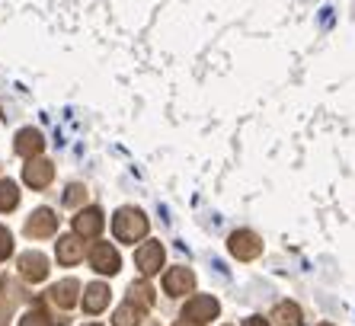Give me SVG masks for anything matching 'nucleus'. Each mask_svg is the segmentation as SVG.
<instances>
[{
    "instance_id": "obj_1",
    "label": "nucleus",
    "mask_w": 355,
    "mask_h": 326,
    "mask_svg": "<svg viewBox=\"0 0 355 326\" xmlns=\"http://www.w3.org/2000/svg\"><path fill=\"white\" fill-rule=\"evenodd\" d=\"M112 234L122 243H135L141 237H148V218L138 212V208H122L112 221Z\"/></svg>"
},
{
    "instance_id": "obj_2",
    "label": "nucleus",
    "mask_w": 355,
    "mask_h": 326,
    "mask_svg": "<svg viewBox=\"0 0 355 326\" xmlns=\"http://www.w3.org/2000/svg\"><path fill=\"white\" fill-rule=\"evenodd\" d=\"M135 262H138L141 275H154V272H160V266H164V246H160L157 240H144V243L138 246V253H135Z\"/></svg>"
},
{
    "instance_id": "obj_3",
    "label": "nucleus",
    "mask_w": 355,
    "mask_h": 326,
    "mask_svg": "<svg viewBox=\"0 0 355 326\" xmlns=\"http://www.w3.org/2000/svg\"><path fill=\"white\" fill-rule=\"evenodd\" d=\"M259 250H263V240L257 234H250V230H237L231 237V253L237 259H253V256H259Z\"/></svg>"
},
{
    "instance_id": "obj_4",
    "label": "nucleus",
    "mask_w": 355,
    "mask_h": 326,
    "mask_svg": "<svg viewBox=\"0 0 355 326\" xmlns=\"http://www.w3.org/2000/svg\"><path fill=\"white\" fill-rule=\"evenodd\" d=\"M51 176H55V166H51L49 160H42V157L29 160L26 163V170H23V180L29 182L33 189H45L51 182Z\"/></svg>"
},
{
    "instance_id": "obj_5",
    "label": "nucleus",
    "mask_w": 355,
    "mask_h": 326,
    "mask_svg": "<svg viewBox=\"0 0 355 326\" xmlns=\"http://www.w3.org/2000/svg\"><path fill=\"white\" fill-rule=\"evenodd\" d=\"M58 230V214L49 212V208H39L33 218L26 221V234L29 237H51Z\"/></svg>"
},
{
    "instance_id": "obj_6",
    "label": "nucleus",
    "mask_w": 355,
    "mask_h": 326,
    "mask_svg": "<svg viewBox=\"0 0 355 326\" xmlns=\"http://www.w3.org/2000/svg\"><path fill=\"white\" fill-rule=\"evenodd\" d=\"M90 266L103 275H112V272H119V253L109 243H96L90 250Z\"/></svg>"
},
{
    "instance_id": "obj_7",
    "label": "nucleus",
    "mask_w": 355,
    "mask_h": 326,
    "mask_svg": "<svg viewBox=\"0 0 355 326\" xmlns=\"http://www.w3.org/2000/svg\"><path fill=\"white\" fill-rule=\"evenodd\" d=\"M182 317L189 320H198V323H205V320H215L218 317V301L215 298H192L182 310Z\"/></svg>"
},
{
    "instance_id": "obj_8",
    "label": "nucleus",
    "mask_w": 355,
    "mask_h": 326,
    "mask_svg": "<svg viewBox=\"0 0 355 326\" xmlns=\"http://www.w3.org/2000/svg\"><path fill=\"white\" fill-rule=\"evenodd\" d=\"M19 272H23L26 282H42V278L49 275V262L42 253H26L19 256Z\"/></svg>"
},
{
    "instance_id": "obj_9",
    "label": "nucleus",
    "mask_w": 355,
    "mask_h": 326,
    "mask_svg": "<svg viewBox=\"0 0 355 326\" xmlns=\"http://www.w3.org/2000/svg\"><path fill=\"white\" fill-rule=\"evenodd\" d=\"M164 288H166V294H186L196 288V275L189 269H182V266L180 269H170L164 278Z\"/></svg>"
},
{
    "instance_id": "obj_10",
    "label": "nucleus",
    "mask_w": 355,
    "mask_h": 326,
    "mask_svg": "<svg viewBox=\"0 0 355 326\" xmlns=\"http://www.w3.org/2000/svg\"><path fill=\"white\" fill-rule=\"evenodd\" d=\"M74 230L83 234V237H96L99 230H103V212H99V208H87V212H80L77 221H74Z\"/></svg>"
},
{
    "instance_id": "obj_11",
    "label": "nucleus",
    "mask_w": 355,
    "mask_h": 326,
    "mask_svg": "<svg viewBox=\"0 0 355 326\" xmlns=\"http://www.w3.org/2000/svg\"><path fill=\"white\" fill-rule=\"evenodd\" d=\"M83 259V240L77 237H61L58 240V262L61 266H74Z\"/></svg>"
},
{
    "instance_id": "obj_12",
    "label": "nucleus",
    "mask_w": 355,
    "mask_h": 326,
    "mask_svg": "<svg viewBox=\"0 0 355 326\" xmlns=\"http://www.w3.org/2000/svg\"><path fill=\"white\" fill-rule=\"evenodd\" d=\"M109 304V288L106 285H90L87 288V291H83V310H87V314H99V310L106 307Z\"/></svg>"
},
{
    "instance_id": "obj_13",
    "label": "nucleus",
    "mask_w": 355,
    "mask_h": 326,
    "mask_svg": "<svg viewBox=\"0 0 355 326\" xmlns=\"http://www.w3.org/2000/svg\"><path fill=\"white\" fill-rule=\"evenodd\" d=\"M51 301L58 304V307H74L77 304V282L74 278H64V282H58V285L51 288Z\"/></svg>"
},
{
    "instance_id": "obj_14",
    "label": "nucleus",
    "mask_w": 355,
    "mask_h": 326,
    "mask_svg": "<svg viewBox=\"0 0 355 326\" xmlns=\"http://www.w3.org/2000/svg\"><path fill=\"white\" fill-rule=\"evenodd\" d=\"M42 144H45V141H42L39 131H33V128L19 131V138H17V151H19L23 157H29V160H33V154H39Z\"/></svg>"
},
{
    "instance_id": "obj_15",
    "label": "nucleus",
    "mask_w": 355,
    "mask_h": 326,
    "mask_svg": "<svg viewBox=\"0 0 355 326\" xmlns=\"http://www.w3.org/2000/svg\"><path fill=\"white\" fill-rule=\"evenodd\" d=\"M141 314H144V307H141V304H135L132 298H128V301H125L122 307L116 310V317H112V323H116V326H138Z\"/></svg>"
},
{
    "instance_id": "obj_16",
    "label": "nucleus",
    "mask_w": 355,
    "mask_h": 326,
    "mask_svg": "<svg viewBox=\"0 0 355 326\" xmlns=\"http://www.w3.org/2000/svg\"><path fill=\"white\" fill-rule=\"evenodd\" d=\"M275 320H279L282 326H301V307L291 301L279 304V307H275Z\"/></svg>"
},
{
    "instance_id": "obj_17",
    "label": "nucleus",
    "mask_w": 355,
    "mask_h": 326,
    "mask_svg": "<svg viewBox=\"0 0 355 326\" xmlns=\"http://www.w3.org/2000/svg\"><path fill=\"white\" fill-rule=\"evenodd\" d=\"M17 205H19V189L10 180H3L0 182V212H10V208H17Z\"/></svg>"
},
{
    "instance_id": "obj_18",
    "label": "nucleus",
    "mask_w": 355,
    "mask_h": 326,
    "mask_svg": "<svg viewBox=\"0 0 355 326\" xmlns=\"http://www.w3.org/2000/svg\"><path fill=\"white\" fill-rule=\"evenodd\" d=\"M19 326H55V323H51V320L45 317L42 310H33V314H26L23 323H19Z\"/></svg>"
},
{
    "instance_id": "obj_19",
    "label": "nucleus",
    "mask_w": 355,
    "mask_h": 326,
    "mask_svg": "<svg viewBox=\"0 0 355 326\" xmlns=\"http://www.w3.org/2000/svg\"><path fill=\"white\" fill-rule=\"evenodd\" d=\"M83 198H87V189H83V186H71L64 192V205H80Z\"/></svg>"
},
{
    "instance_id": "obj_20",
    "label": "nucleus",
    "mask_w": 355,
    "mask_h": 326,
    "mask_svg": "<svg viewBox=\"0 0 355 326\" xmlns=\"http://www.w3.org/2000/svg\"><path fill=\"white\" fill-rule=\"evenodd\" d=\"M13 253V240H10V230L0 228V259H7Z\"/></svg>"
},
{
    "instance_id": "obj_21",
    "label": "nucleus",
    "mask_w": 355,
    "mask_h": 326,
    "mask_svg": "<svg viewBox=\"0 0 355 326\" xmlns=\"http://www.w3.org/2000/svg\"><path fill=\"white\" fill-rule=\"evenodd\" d=\"M173 326H202V323H198V320H189V317H182L180 323H173Z\"/></svg>"
},
{
    "instance_id": "obj_22",
    "label": "nucleus",
    "mask_w": 355,
    "mask_h": 326,
    "mask_svg": "<svg viewBox=\"0 0 355 326\" xmlns=\"http://www.w3.org/2000/svg\"><path fill=\"white\" fill-rule=\"evenodd\" d=\"M243 326H269V323H266V320H259V317H253V320H247Z\"/></svg>"
},
{
    "instance_id": "obj_23",
    "label": "nucleus",
    "mask_w": 355,
    "mask_h": 326,
    "mask_svg": "<svg viewBox=\"0 0 355 326\" xmlns=\"http://www.w3.org/2000/svg\"><path fill=\"white\" fill-rule=\"evenodd\" d=\"M320 326H330V323H320Z\"/></svg>"
},
{
    "instance_id": "obj_24",
    "label": "nucleus",
    "mask_w": 355,
    "mask_h": 326,
    "mask_svg": "<svg viewBox=\"0 0 355 326\" xmlns=\"http://www.w3.org/2000/svg\"><path fill=\"white\" fill-rule=\"evenodd\" d=\"M90 326H99V323H90Z\"/></svg>"
}]
</instances>
